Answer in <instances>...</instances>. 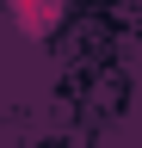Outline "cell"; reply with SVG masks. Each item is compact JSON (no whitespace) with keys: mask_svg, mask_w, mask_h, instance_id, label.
I'll use <instances>...</instances> for the list:
<instances>
[{"mask_svg":"<svg viewBox=\"0 0 142 148\" xmlns=\"http://www.w3.org/2000/svg\"><path fill=\"white\" fill-rule=\"evenodd\" d=\"M6 6H12V18H19L25 37H43L49 25H56V12H62L56 0H6Z\"/></svg>","mask_w":142,"mask_h":148,"instance_id":"6da1fadb","label":"cell"}]
</instances>
